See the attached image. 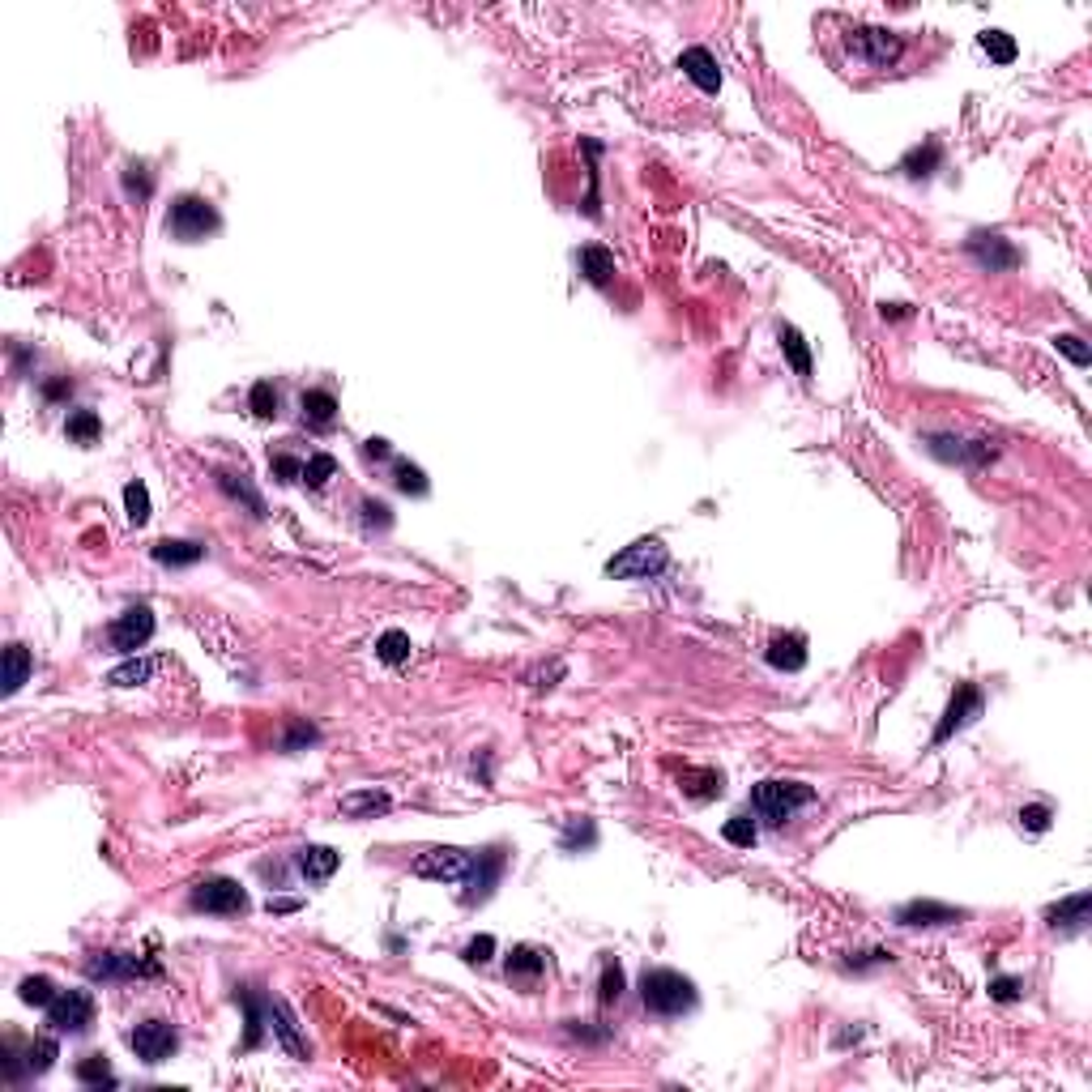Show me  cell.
I'll return each mask as SVG.
<instances>
[{"label":"cell","instance_id":"cell-1","mask_svg":"<svg viewBox=\"0 0 1092 1092\" xmlns=\"http://www.w3.org/2000/svg\"><path fill=\"white\" fill-rule=\"evenodd\" d=\"M641 1003L653 1016H687L696 1007V982L675 968H645L641 973Z\"/></svg>","mask_w":1092,"mask_h":1092},{"label":"cell","instance_id":"cell-2","mask_svg":"<svg viewBox=\"0 0 1092 1092\" xmlns=\"http://www.w3.org/2000/svg\"><path fill=\"white\" fill-rule=\"evenodd\" d=\"M811 802H816V790L802 786V781L768 777V781H760V786L751 790V807H756V816L768 819V823L794 819L802 807H811Z\"/></svg>","mask_w":1092,"mask_h":1092},{"label":"cell","instance_id":"cell-3","mask_svg":"<svg viewBox=\"0 0 1092 1092\" xmlns=\"http://www.w3.org/2000/svg\"><path fill=\"white\" fill-rule=\"evenodd\" d=\"M218 231V210H214L210 197H197V192H184L175 197L171 214H167V235L180 244H201L205 235Z\"/></svg>","mask_w":1092,"mask_h":1092},{"label":"cell","instance_id":"cell-4","mask_svg":"<svg viewBox=\"0 0 1092 1092\" xmlns=\"http://www.w3.org/2000/svg\"><path fill=\"white\" fill-rule=\"evenodd\" d=\"M666 563H671V555H666L662 538H636L632 546H623L619 555L606 560V576H615V581H648Z\"/></svg>","mask_w":1092,"mask_h":1092},{"label":"cell","instance_id":"cell-5","mask_svg":"<svg viewBox=\"0 0 1092 1092\" xmlns=\"http://www.w3.org/2000/svg\"><path fill=\"white\" fill-rule=\"evenodd\" d=\"M845 47H849L853 60H862L867 69H892L896 60L905 56V39L896 30L883 26H853L845 35Z\"/></svg>","mask_w":1092,"mask_h":1092},{"label":"cell","instance_id":"cell-6","mask_svg":"<svg viewBox=\"0 0 1092 1092\" xmlns=\"http://www.w3.org/2000/svg\"><path fill=\"white\" fill-rule=\"evenodd\" d=\"M188 905L197 913H218V918H235V913L252 909V901H248V892L240 888V879H226V875H210V879L192 883Z\"/></svg>","mask_w":1092,"mask_h":1092},{"label":"cell","instance_id":"cell-7","mask_svg":"<svg viewBox=\"0 0 1092 1092\" xmlns=\"http://www.w3.org/2000/svg\"><path fill=\"white\" fill-rule=\"evenodd\" d=\"M503 867H508V853L500 849V845H491V849H478L474 853V862H470V871H466V892H461V905H482V901H491V892L500 888V875H503Z\"/></svg>","mask_w":1092,"mask_h":1092},{"label":"cell","instance_id":"cell-8","mask_svg":"<svg viewBox=\"0 0 1092 1092\" xmlns=\"http://www.w3.org/2000/svg\"><path fill=\"white\" fill-rule=\"evenodd\" d=\"M150 636H154V611L146 602L129 606L125 615H116V619L107 623V645L116 648V653H125V657H132L137 648H146Z\"/></svg>","mask_w":1092,"mask_h":1092},{"label":"cell","instance_id":"cell-9","mask_svg":"<svg viewBox=\"0 0 1092 1092\" xmlns=\"http://www.w3.org/2000/svg\"><path fill=\"white\" fill-rule=\"evenodd\" d=\"M470 862H474L470 849H457V845H436V849L418 853L410 871H415L418 879H431V883H461V879H466V871H470Z\"/></svg>","mask_w":1092,"mask_h":1092},{"label":"cell","instance_id":"cell-10","mask_svg":"<svg viewBox=\"0 0 1092 1092\" xmlns=\"http://www.w3.org/2000/svg\"><path fill=\"white\" fill-rule=\"evenodd\" d=\"M47 1024H51V1033H69V1037L86 1033L95 1024V998L86 991H60L47 1007Z\"/></svg>","mask_w":1092,"mask_h":1092},{"label":"cell","instance_id":"cell-11","mask_svg":"<svg viewBox=\"0 0 1092 1092\" xmlns=\"http://www.w3.org/2000/svg\"><path fill=\"white\" fill-rule=\"evenodd\" d=\"M129 1046H132V1054H137L141 1063L158 1067V1063H167L175 1049H180V1033H175V1024H167V1020H146V1024H137L129 1033Z\"/></svg>","mask_w":1092,"mask_h":1092},{"label":"cell","instance_id":"cell-12","mask_svg":"<svg viewBox=\"0 0 1092 1092\" xmlns=\"http://www.w3.org/2000/svg\"><path fill=\"white\" fill-rule=\"evenodd\" d=\"M90 982H125V977H158V964L141 961L132 952H90L86 956Z\"/></svg>","mask_w":1092,"mask_h":1092},{"label":"cell","instance_id":"cell-13","mask_svg":"<svg viewBox=\"0 0 1092 1092\" xmlns=\"http://www.w3.org/2000/svg\"><path fill=\"white\" fill-rule=\"evenodd\" d=\"M964 252L973 256L986 273H1007V270H1016V265H1020V248L1012 240H1003V235H994V231H973L964 240Z\"/></svg>","mask_w":1092,"mask_h":1092},{"label":"cell","instance_id":"cell-14","mask_svg":"<svg viewBox=\"0 0 1092 1092\" xmlns=\"http://www.w3.org/2000/svg\"><path fill=\"white\" fill-rule=\"evenodd\" d=\"M973 717H982V692H977V683H961V687L952 692V700H947L943 721L934 726V738H931V743H934V747L947 743V738H952L956 730H964Z\"/></svg>","mask_w":1092,"mask_h":1092},{"label":"cell","instance_id":"cell-15","mask_svg":"<svg viewBox=\"0 0 1092 1092\" xmlns=\"http://www.w3.org/2000/svg\"><path fill=\"white\" fill-rule=\"evenodd\" d=\"M926 448L939 461H956V466H986V461L998 457V448L991 440H956V436H926Z\"/></svg>","mask_w":1092,"mask_h":1092},{"label":"cell","instance_id":"cell-16","mask_svg":"<svg viewBox=\"0 0 1092 1092\" xmlns=\"http://www.w3.org/2000/svg\"><path fill=\"white\" fill-rule=\"evenodd\" d=\"M270 1028H273V1037L282 1042V1049H286L291 1058H307V1054H312V1046H307L303 1028H299V1016L291 1012V1003H286V998H273V994H270Z\"/></svg>","mask_w":1092,"mask_h":1092},{"label":"cell","instance_id":"cell-17","mask_svg":"<svg viewBox=\"0 0 1092 1092\" xmlns=\"http://www.w3.org/2000/svg\"><path fill=\"white\" fill-rule=\"evenodd\" d=\"M896 922L909 926V931H918V926H956L964 922V909H952V905H939V901H909L896 909Z\"/></svg>","mask_w":1092,"mask_h":1092},{"label":"cell","instance_id":"cell-18","mask_svg":"<svg viewBox=\"0 0 1092 1092\" xmlns=\"http://www.w3.org/2000/svg\"><path fill=\"white\" fill-rule=\"evenodd\" d=\"M764 657H768L772 671L794 675V671H802V666H807V636H802V632H777V636H772V641L764 645Z\"/></svg>","mask_w":1092,"mask_h":1092},{"label":"cell","instance_id":"cell-19","mask_svg":"<svg viewBox=\"0 0 1092 1092\" xmlns=\"http://www.w3.org/2000/svg\"><path fill=\"white\" fill-rule=\"evenodd\" d=\"M235 1003L244 1007V1020H248V1033H244L240 1049H256L265 1042V1024H270V994L256 998L252 986H235Z\"/></svg>","mask_w":1092,"mask_h":1092},{"label":"cell","instance_id":"cell-20","mask_svg":"<svg viewBox=\"0 0 1092 1092\" xmlns=\"http://www.w3.org/2000/svg\"><path fill=\"white\" fill-rule=\"evenodd\" d=\"M1088 913H1092V892H1076V896H1067V901L1049 905L1046 922L1054 926V931H1063V934H1079L1088 926Z\"/></svg>","mask_w":1092,"mask_h":1092},{"label":"cell","instance_id":"cell-21","mask_svg":"<svg viewBox=\"0 0 1092 1092\" xmlns=\"http://www.w3.org/2000/svg\"><path fill=\"white\" fill-rule=\"evenodd\" d=\"M678 69H683V73L692 77L700 90H704V95H717V90H721V65H717V56L708 47H687L683 56H678Z\"/></svg>","mask_w":1092,"mask_h":1092},{"label":"cell","instance_id":"cell-22","mask_svg":"<svg viewBox=\"0 0 1092 1092\" xmlns=\"http://www.w3.org/2000/svg\"><path fill=\"white\" fill-rule=\"evenodd\" d=\"M295 867L307 883H325V879H333L337 867H342V853L329 849V845H303V849L295 853Z\"/></svg>","mask_w":1092,"mask_h":1092},{"label":"cell","instance_id":"cell-23","mask_svg":"<svg viewBox=\"0 0 1092 1092\" xmlns=\"http://www.w3.org/2000/svg\"><path fill=\"white\" fill-rule=\"evenodd\" d=\"M214 482H218V491H222L226 500L244 503V508H248L252 517H265V500H261V491H256L252 482L244 478V474H231V470H214Z\"/></svg>","mask_w":1092,"mask_h":1092},{"label":"cell","instance_id":"cell-24","mask_svg":"<svg viewBox=\"0 0 1092 1092\" xmlns=\"http://www.w3.org/2000/svg\"><path fill=\"white\" fill-rule=\"evenodd\" d=\"M150 555L167 568H192V563L205 560V546L201 542H188V538H162L150 546Z\"/></svg>","mask_w":1092,"mask_h":1092},{"label":"cell","instance_id":"cell-25","mask_svg":"<svg viewBox=\"0 0 1092 1092\" xmlns=\"http://www.w3.org/2000/svg\"><path fill=\"white\" fill-rule=\"evenodd\" d=\"M388 807H393V798H388L385 790H350V794L342 798L346 819H376V816H385Z\"/></svg>","mask_w":1092,"mask_h":1092},{"label":"cell","instance_id":"cell-26","mask_svg":"<svg viewBox=\"0 0 1092 1092\" xmlns=\"http://www.w3.org/2000/svg\"><path fill=\"white\" fill-rule=\"evenodd\" d=\"M939 167H943V146H939V141H922V146H913L901 158V171L909 175V180H931Z\"/></svg>","mask_w":1092,"mask_h":1092},{"label":"cell","instance_id":"cell-27","mask_svg":"<svg viewBox=\"0 0 1092 1092\" xmlns=\"http://www.w3.org/2000/svg\"><path fill=\"white\" fill-rule=\"evenodd\" d=\"M299 410H303V422L329 427V422L337 418V397L329 393V388H307V393L299 397Z\"/></svg>","mask_w":1092,"mask_h":1092},{"label":"cell","instance_id":"cell-28","mask_svg":"<svg viewBox=\"0 0 1092 1092\" xmlns=\"http://www.w3.org/2000/svg\"><path fill=\"white\" fill-rule=\"evenodd\" d=\"M777 342H781V350H786L790 363H794V372L802 380H811V346H807V337H802L794 325H777Z\"/></svg>","mask_w":1092,"mask_h":1092},{"label":"cell","instance_id":"cell-29","mask_svg":"<svg viewBox=\"0 0 1092 1092\" xmlns=\"http://www.w3.org/2000/svg\"><path fill=\"white\" fill-rule=\"evenodd\" d=\"M576 261H581V273L589 277L593 286H606L615 277V252H606L602 244H589V248H581V256H576Z\"/></svg>","mask_w":1092,"mask_h":1092},{"label":"cell","instance_id":"cell-30","mask_svg":"<svg viewBox=\"0 0 1092 1092\" xmlns=\"http://www.w3.org/2000/svg\"><path fill=\"white\" fill-rule=\"evenodd\" d=\"M22 1058H26V1076H43V1071L56 1067L60 1046L56 1037H35V1042H22Z\"/></svg>","mask_w":1092,"mask_h":1092},{"label":"cell","instance_id":"cell-31","mask_svg":"<svg viewBox=\"0 0 1092 1092\" xmlns=\"http://www.w3.org/2000/svg\"><path fill=\"white\" fill-rule=\"evenodd\" d=\"M30 671H35V662H30L26 645H9L5 648V696L22 692V683L30 678Z\"/></svg>","mask_w":1092,"mask_h":1092},{"label":"cell","instance_id":"cell-32","mask_svg":"<svg viewBox=\"0 0 1092 1092\" xmlns=\"http://www.w3.org/2000/svg\"><path fill=\"white\" fill-rule=\"evenodd\" d=\"M154 671H158V662H150V657H129L125 666H116V671L107 675V683L111 687H141L154 678Z\"/></svg>","mask_w":1092,"mask_h":1092},{"label":"cell","instance_id":"cell-33","mask_svg":"<svg viewBox=\"0 0 1092 1092\" xmlns=\"http://www.w3.org/2000/svg\"><path fill=\"white\" fill-rule=\"evenodd\" d=\"M977 47H982L986 56L994 60V65H1012V60L1020 56L1016 39L1007 35V30H982V35H977Z\"/></svg>","mask_w":1092,"mask_h":1092},{"label":"cell","instance_id":"cell-34","mask_svg":"<svg viewBox=\"0 0 1092 1092\" xmlns=\"http://www.w3.org/2000/svg\"><path fill=\"white\" fill-rule=\"evenodd\" d=\"M542 968H546V952H542V947L521 943V947H512V952H508V977H538Z\"/></svg>","mask_w":1092,"mask_h":1092},{"label":"cell","instance_id":"cell-35","mask_svg":"<svg viewBox=\"0 0 1092 1092\" xmlns=\"http://www.w3.org/2000/svg\"><path fill=\"white\" fill-rule=\"evenodd\" d=\"M65 436L73 440V445H95V440L102 436V422H99L95 410H73L65 422Z\"/></svg>","mask_w":1092,"mask_h":1092},{"label":"cell","instance_id":"cell-36","mask_svg":"<svg viewBox=\"0 0 1092 1092\" xmlns=\"http://www.w3.org/2000/svg\"><path fill=\"white\" fill-rule=\"evenodd\" d=\"M683 790H687L692 798L708 802V798H717L721 790H726V777H721V772H713V768H704V772H683Z\"/></svg>","mask_w":1092,"mask_h":1092},{"label":"cell","instance_id":"cell-37","mask_svg":"<svg viewBox=\"0 0 1092 1092\" xmlns=\"http://www.w3.org/2000/svg\"><path fill=\"white\" fill-rule=\"evenodd\" d=\"M410 653H415V645H410V636L406 632H385L376 641V657L380 662H388V666H401V662H410Z\"/></svg>","mask_w":1092,"mask_h":1092},{"label":"cell","instance_id":"cell-38","mask_svg":"<svg viewBox=\"0 0 1092 1092\" xmlns=\"http://www.w3.org/2000/svg\"><path fill=\"white\" fill-rule=\"evenodd\" d=\"M77 1079L86 1088H102V1084H116V1071H111V1063L102 1054H86L77 1063Z\"/></svg>","mask_w":1092,"mask_h":1092},{"label":"cell","instance_id":"cell-39","mask_svg":"<svg viewBox=\"0 0 1092 1092\" xmlns=\"http://www.w3.org/2000/svg\"><path fill=\"white\" fill-rule=\"evenodd\" d=\"M56 982L51 977H22V986H17V998H22L26 1007H51V998H56Z\"/></svg>","mask_w":1092,"mask_h":1092},{"label":"cell","instance_id":"cell-40","mask_svg":"<svg viewBox=\"0 0 1092 1092\" xmlns=\"http://www.w3.org/2000/svg\"><path fill=\"white\" fill-rule=\"evenodd\" d=\"M125 517L132 525H146L150 521V487L141 478H132L125 487Z\"/></svg>","mask_w":1092,"mask_h":1092},{"label":"cell","instance_id":"cell-41","mask_svg":"<svg viewBox=\"0 0 1092 1092\" xmlns=\"http://www.w3.org/2000/svg\"><path fill=\"white\" fill-rule=\"evenodd\" d=\"M721 837L734 845V849H751L760 832H756V819L751 816H730L726 823H721Z\"/></svg>","mask_w":1092,"mask_h":1092},{"label":"cell","instance_id":"cell-42","mask_svg":"<svg viewBox=\"0 0 1092 1092\" xmlns=\"http://www.w3.org/2000/svg\"><path fill=\"white\" fill-rule=\"evenodd\" d=\"M248 406L256 418H277V406H282V397H277V388L270 385V380H256L252 393H248Z\"/></svg>","mask_w":1092,"mask_h":1092},{"label":"cell","instance_id":"cell-43","mask_svg":"<svg viewBox=\"0 0 1092 1092\" xmlns=\"http://www.w3.org/2000/svg\"><path fill=\"white\" fill-rule=\"evenodd\" d=\"M597 998H602V1007H611V1003H619V998H623V968H619V961H606V964H602Z\"/></svg>","mask_w":1092,"mask_h":1092},{"label":"cell","instance_id":"cell-44","mask_svg":"<svg viewBox=\"0 0 1092 1092\" xmlns=\"http://www.w3.org/2000/svg\"><path fill=\"white\" fill-rule=\"evenodd\" d=\"M333 474H337V461L329 457V452H316V457H307V461H303V482H307L312 491H321L325 482L333 478Z\"/></svg>","mask_w":1092,"mask_h":1092},{"label":"cell","instance_id":"cell-45","mask_svg":"<svg viewBox=\"0 0 1092 1092\" xmlns=\"http://www.w3.org/2000/svg\"><path fill=\"white\" fill-rule=\"evenodd\" d=\"M393 482H397V491H406V496H427V474H422L418 466H410V461H397L393 466Z\"/></svg>","mask_w":1092,"mask_h":1092},{"label":"cell","instance_id":"cell-46","mask_svg":"<svg viewBox=\"0 0 1092 1092\" xmlns=\"http://www.w3.org/2000/svg\"><path fill=\"white\" fill-rule=\"evenodd\" d=\"M1054 350H1058V355H1067L1076 367H1088V363H1092V350H1088V342H1084L1079 333H1058V337H1054Z\"/></svg>","mask_w":1092,"mask_h":1092},{"label":"cell","instance_id":"cell-47","mask_svg":"<svg viewBox=\"0 0 1092 1092\" xmlns=\"http://www.w3.org/2000/svg\"><path fill=\"white\" fill-rule=\"evenodd\" d=\"M593 841H597V828H593V819H568V837H563V849H593Z\"/></svg>","mask_w":1092,"mask_h":1092},{"label":"cell","instance_id":"cell-48","mask_svg":"<svg viewBox=\"0 0 1092 1092\" xmlns=\"http://www.w3.org/2000/svg\"><path fill=\"white\" fill-rule=\"evenodd\" d=\"M359 512H363L367 530H393V508H388L385 500H363V503H359Z\"/></svg>","mask_w":1092,"mask_h":1092},{"label":"cell","instance_id":"cell-49","mask_svg":"<svg viewBox=\"0 0 1092 1092\" xmlns=\"http://www.w3.org/2000/svg\"><path fill=\"white\" fill-rule=\"evenodd\" d=\"M316 738H321V730H316V726H307V721H291V730H286V738H282V751L291 756V751L312 747Z\"/></svg>","mask_w":1092,"mask_h":1092},{"label":"cell","instance_id":"cell-50","mask_svg":"<svg viewBox=\"0 0 1092 1092\" xmlns=\"http://www.w3.org/2000/svg\"><path fill=\"white\" fill-rule=\"evenodd\" d=\"M491 956H496V939H491V934H474V939L461 947V961L466 964H487Z\"/></svg>","mask_w":1092,"mask_h":1092},{"label":"cell","instance_id":"cell-51","mask_svg":"<svg viewBox=\"0 0 1092 1092\" xmlns=\"http://www.w3.org/2000/svg\"><path fill=\"white\" fill-rule=\"evenodd\" d=\"M1020 828H1028V832H1046L1049 828V819H1054V811L1046 807V802H1033V807H1020Z\"/></svg>","mask_w":1092,"mask_h":1092},{"label":"cell","instance_id":"cell-52","mask_svg":"<svg viewBox=\"0 0 1092 1092\" xmlns=\"http://www.w3.org/2000/svg\"><path fill=\"white\" fill-rule=\"evenodd\" d=\"M270 470L277 474V482H303V461L291 457V452H277V457H270Z\"/></svg>","mask_w":1092,"mask_h":1092},{"label":"cell","instance_id":"cell-53","mask_svg":"<svg viewBox=\"0 0 1092 1092\" xmlns=\"http://www.w3.org/2000/svg\"><path fill=\"white\" fill-rule=\"evenodd\" d=\"M125 184H129V192H137V197H150V192H154V180H150V167H146V162H129Z\"/></svg>","mask_w":1092,"mask_h":1092},{"label":"cell","instance_id":"cell-54","mask_svg":"<svg viewBox=\"0 0 1092 1092\" xmlns=\"http://www.w3.org/2000/svg\"><path fill=\"white\" fill-rule=\"evenodd\" d=\"M1020 994H1024V982H1020V977H994L991 982V998H998V1003H1016Z\"/></svg>","mask_w":1092,"mask_h":1092},{"label":"cell","instance_id":"cell-55","mask_svg":"<svg viewBox=\"0 0 1092 1092\" xmlns=\"http://www.w3.org/2000/svg\"><path fill=\"white\" fill-rule=\"evenodd\" d=\"M363 457L367 461H388L393 457V445H388L385 436H372V440H363Z\"/></svg>","mask_w":1092,"mask_h":1092},{"label":"cell","instance_id":"cell-56","mask_svg":"<svg viewBox=\"0 0 1092 1092\" xmlns=\"http://www.w3.org/2000/svg\"><path fill=\"white\" fill-rule=\"evenodd\" d=\"M879 312H883V321H905V316H909V303H883Z\"/></svg>","mask_w":1092,"mask_h":1092},{"label":"cell","instance_id":"cell-57","mask_svg":"<svg viewBox=\"0 0 1092 1092\" xmlns=\"http://www.w3.org/2000/svg\"><path fill=\"white\" fill-rule=\"evenodd\" d=\"M65 393H73V385H69V380H51V385L43 388L47 401H56V397H65Z\"/></svg>","mask_w":1092,"mask_h":1092},{"label":"cell","instance_id":"cell-58","mask_svg":"<svg viewBox=\"0 0 1092 1092\" xmlns=\"http://www.w3.org/2000/svg\"><path fill=\"white\" fill-rule=\"evenodd\" d=\"M299 909V901H273L270 896V913H295Z\"/></svg>","mask_w":1092,"mask_h":1092}]
</instances>
